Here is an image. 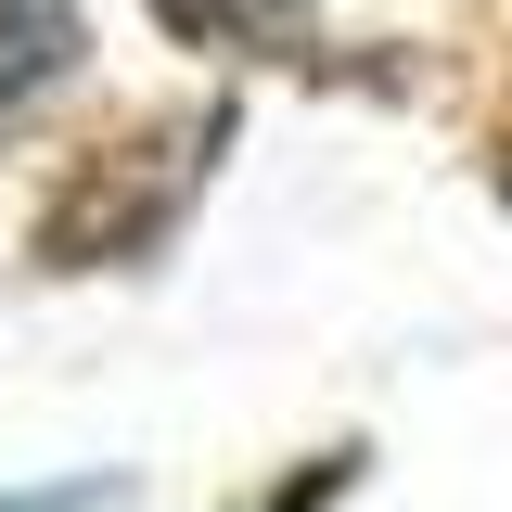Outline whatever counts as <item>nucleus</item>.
Masks as SVG:
<instances>
[{
    "instance_id": "nucleus-1",
    "label": "nucleus",
    "mask_w": 512,
    "mask_h": 512,
    "mask_svg": "<svg viewBox=\"0 0 512 512\" xmlns=\"http://www.w3.org/2000/svg\"><path fill=\"white\" fill-rule=\"evenodd\" d=\"M64 52H77V26H64V0H0V103H26V90H52Z\"/></svg>"
},
{
    "instance_id": "nucleus-2",
    "label": "nucleus",
    "mask_w": 512,
    "mask_h": 512,
    "mask_svg": "<svg viewBox=\"0 0 512 512\" xmlns=\"http://www.w3.org/2000/svg\"><path fill=\"white\" fill-rule=\"evenodd\" d=\"M180 13H282V0H180Z\"/></svg>"
}]
</instances>
